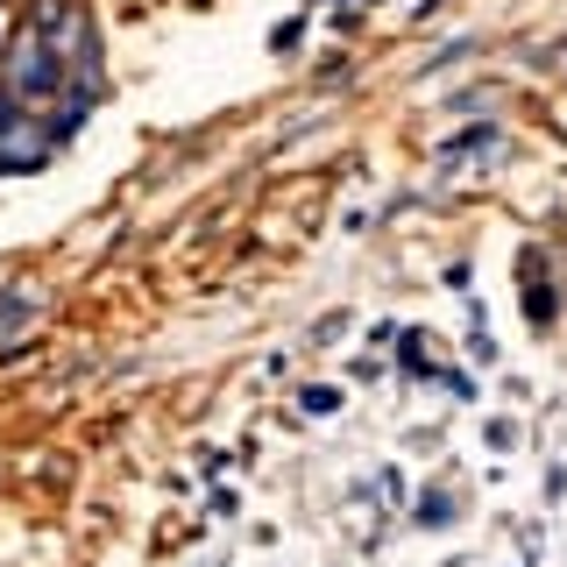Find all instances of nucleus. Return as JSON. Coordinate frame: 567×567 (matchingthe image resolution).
Segmentation results:
<instances>
[{
    "instance_id": "f257e3e1",
    "label": "nucleus",
    "mask_w": 567,
    "mask_h": 567,
    "mask_svg": "<svg viewBox=\"0 0 567 567\" xmlns=\"http://www.w3.org/2000/svg\"><path fill=\"white\" fill-rule=\"evenodd\" d=\"M50 156H58V142H50L43 114H22L8 135H0V171H8V177H29V171H43Z\"/></svg>"
},
{
    "instance_id": "f03ea898",
    "label": "nucleus",
    "mask_w": 567,
    "mask_h": 567,
    "mask_svg": "<svg viewBox=\"0 0 567 567\" xmlns=\"http://www.w3.org/2000/svg\"><path fill=\"white\" fill-rule=\"evenodd\" d=\"M333 404H341V390H333V383H312V390H306V412H312V419L333 412Z\"/></svg>"
},
{
    "instance_id": "7ed1b4c3",
    "label": "nucleus",
    "mask_w": 567,
    "mask_h": 567,
    "mask_svg": "<svg viewBox=\"0 0 567 567\" xmlns=\"http://www.w3.org/2000/svg\"><path fill=\"white\" fill-rule=\"evenodd\" d=\"M454 518V504H447V496H425V511H419V525H447Z\"/></svg>"
},
{
    "instance_id": "20e7f679",
    "label": "nucleus",
    "mask_w": 567,
    "mask_h": 567,
    "mask_svg": "<svg viewBox=\"0 0 567 567\" xmlns=\"http://www.w3.org/2000/svg\"><path fill=\"white\" fill-rule=\"evenodd\" d=\"M14 29H22V22H14V8H8V0H0V58H8V43H14Z\"/></svg>"
},
{
    "instance_id": "39448f33",
    "label": "nucleus",
    "mask_w": 567,
    "mask_h": 567,
    "mask_svg": "<svg viewBox=\"0 0 567 567\" xmlns=\"http://www.w3.org/2000/svg\"><path fill=\"white\" fill-rule=\"evenodd\" d=\"M560 71H567V43H560Z\"/></svg>"
}]
</instances>
